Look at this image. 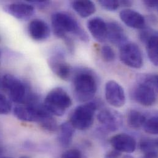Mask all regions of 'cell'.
Instances as JSON below:
<instances>
[{"instance_id": "cell-29", "label": "cell", "mask_w": 158, "mask_h": 158, "mask_svg": "<svg viewBox=\"0 0 158 158\" xmlns=\"http://www.w3.org/2000/svg\"><path fill=\"white\" fill-rule=\"evenodd\" d=\"M158 34L156 31H154L151 28H143L142 29V31L140 33V39L142 41V43H145L153 35Z\"/></svg>"}, {"instance_id": "cell-11", "label": "cell", "mask_w": 158, "mask_h": 158, "mask_svg": "<svg viewBox=\"0 0 158 158\" xmlns=\"http://www.w3.org/2000/svg\"><path fill=\"white\" fill-rule=\"evenodd\" d=\"M4 10L19 20H27L35 13L33 5L27 2H14L4 6Z\"/></svg>"}, {"instance_id": "cell-21", "label": "cell", "mask_w": 158, "mask_h": 158, "mask_svg": "<svg viewBox=\"0 0 158 158\" xmlns=\"http://www.w3.org/2000/svg\"><path fill=\"white\" fill-rule=\"evenodd\" d=\"M146 119L145 116L136 110H131L127 114V123L132 129H138L142 127Z\"/></svg>"}, {"instance_id": "cell-10", "label": "cell", "mask_w": 158, "mask_h": 158, "mask_svg": "<svg viewBox=\"0 0 158 158\" xmlns=\"http://www.w3.org/2000/svg\"><path fill=\"white\" fill-rule=\"evenodd\" d=\"M48 64L53 73L60 79L67 81L70 78L72 69L62 54L59 53L51 56L48 59Z\"/></svg>"}, {"instance_id": "cell-1", "label": "cell", "mask_w": 158, "mask_h": 158, "mask_svg": "<svg viewBox=\"0 0 158 158\" xmlns=\"http://www.w3.org/2000/svg\"><path fill=\"white\" fill-rule=\"evenodd\" d=\"M51 22L54 33L57 37L64 39L68 36L69 33H72L82 41H88L85 31L70 14L62 12L54 13L52 15Z\"/></svg>"}, {"instance_id": "cell-13", "label": "cell", "mask_w": 158, "mask_h": 158, "mask_svg": "<svg viewBox=\"0 0 158 158\" xmlns=\"http://www.w3.org/2000/svg\"><path fill=\"white\" fill-rule=\"evenodd\" d=\"M110 143L115 150L120 153H131L134 152L137 148L135 139L126 134L114 135L110 139Z\"/></svg>"}, {"instance_id": "cell-16", "label": "cell", "mask_w": 158, "mask_h": 158, "mask_svg": "<svg viewBox=\"0 0 158 158\" xmlns=\"http://www.w3.org/2000/svg\"><path fill=\"white\" fill-rule=\"evenodd\" d=\"M121 20L129 27L143 29L145 27V19L139 12L131 9H125L119 13Z\"/></svg>"}, {"instance_id": "cell-36", "label": "cell", "mask_w": 158, "mask_h": 158, "mask_svg": "<svg viewBox=\"0 0 158 158\" xmlns=\"http://www.w3.org/2000/svg\"><path fill=\"white\" fill-rule=\"evenodd\" d=\"M20 158H31L30 157H29V156H21Z\"/></svg>"}, {"instance_id": "cell-9", "label": "cell", "mask_w": 158, "mask_h": 158, "mask_svg": "<svg viewBox=\"0 0 158 158\" xmlns=\"http://www.w3.org/2000/svg\"><path fill=\"white\" fill-rule=\"evenodd\" d=\"M105 98L109 104L115 108H120L126 103V94L123 87L113 80L108 81L105 85Z\"/></svg>"}, {"instance_id": "cell-33", "label": "cell", "mask_w": 158, "mask_h": 158, "mask_svg": "<svg viewBox=\"0 0 158 158\" xmlns=\"http://www.w3.org/2000/svg\"><path fill=\"white\" fill-rule=\"evenodd\" d=\"M141 158H158V153L146 154Z\"/></svg>"}, {"instance_id": "cell-26", "label": "cell", "mask_w": 158, "mask_h": 158, "mask_svg": "<svg viewBox=\"0 0 158 158\" xmlns=\"http://www.w3.org/2000/svg\"><path fill=\"white\" fill-rule=\"evenodd\" d=\"M11 110V104L9 100L2 94H0V115L7 114Z\"/></svg>"}, {"instance_id": "cell-22", "label": "cell", "mask_w": 158, "mask_h": 158, "mask_svg": "<svg viewBox=\"0 0 158 158\" xmlns=\"http://www.w3.org/2000/svg\"><path fill=\"white\" fill-rule=\"evenodd\" d=\"M139 148L144 155L158 153V140L151 139H142L139 143Z\"/></svg>"}, {"instance_id": "cell-6", "label": "cell", "mask_w": 158, "mask_h": 158, "mask_svg": "<svg viewBox=\"0 0 158 158\" xmlns=\"http://www.w3.org/2000/svg\"><path fill=\"white\" fill-rule=\"evenodd\" d=\"M14 115L19 119L27 122H36L50 113L43 105L38 102L30 103L19 104L14 110Z\"/></svg>"}, {"instance_id": "cell-17", "label": "cell", "mask_w": 158, "mask_h": 158, "mask_svg": "<svg viewBox=\"0 0 158 158\" xmlns=\"http://www.w3.org/2000/svg\"><path fill=\"white\" fill-rule=\"evenodd\" d=\"M108 33L107 39L114 45L122 47L127 43V37L123 28L116 22H110L107 23Z\"/></svg>"}, {"instance_id": "cell-8", "label": "cell", "mask_w": 158, "mask_h": 158, "mask_svg": "<svg viewBox=\"0 0 158 158\" xmlns=\"http://www.w3.org/2000/svg\"><path fill=\"white\" fill-rule=\"evenodd\" d=\"M157 91L158 89L142 81L135 87L133 96L134 100L140 105L150 106L156 101Z\"/></svg>"}, {"instance_id": "cell-2", "label": "cell", "mask_w": 158, "mask_h": 158, "mask_svg": "<svg viewBox=\"0 0 158 158\" xmlns=\"http://www.w3.org/2000/svg\"><path fill=\"white\" fill-rule=\"evenodd\" d=\"M1 85L10 100L18 104L31 102L37 98L23 82L12 75L7 74L4 76Z\"/></svg>"}, {"instance_id": "cell-19", "label": "cell", "mask_w": 158, "mask_h": 158, "mask_svg": "<svg viewBox=\"0 0 158 158\" xmlns=\"http://www.w3.org/2000/svg\"><path fill=\"white\" fill-rule=\"evenodd\" d=\"M75 128L70 123L66 122L60 125L58 140L60 145L63 147H68L72 143L75 132Z\"/></svg>"}, {"instance_id": "cell-39", "label": "cell", "mask_w": 158, "mask_h": 158, "mask_svg": "<svg viewBox=\"0 0 158 158\" xmlns=\"http://www.w3.org/2000/svg\"><path fill=\"white\" fill-rule=\"evenodd\" d=\"M0 61H1V52H0Z\"/></svg>"}, {"instance_id": "cell-15", "label": "cell", "mask_w": 158, "mask_h": 158, "mask_svg": "<svg viewBox=\"0 0 158 158\" xmlns=\"http://www.w3.org/2000/svg\"><path fill=\"white\" fill-rule=\"evenodd\" d=\"M28 33L35 41H41L50 36V28L48 23L41 19H35L28 25Z\"/></svg>"}, {"instance_id": "cell-12", "label": "cell", "mask_w": 158, "mask_h": 158, "mask_svg": "<svg viewBox=\"0 0 158 158\" xmlns=\"http://www.w3.org/2000/svg\"><path fill=\"white\" fill-rule=\"evenodd\" d=\"M99 123L108 132H115L121 125V118L118 113L110 109H103L97 116Z\"/></svg>"}, {"instance_id": "cell-30", "label": "cell", "mask_w": 158, "mask_h": 158, "mask_svg": "<svg viewBox=\"0 0 158 158\" xmlns=\"http://www.w3.org/2000/svg\"><path fill=\"white\" fill-rule=\"evenodd\" d=\"M28 2L33 6L36 5L39 8H44L48 6L50 3V2L48 1H30Z\"/></svg>"}, {"instance_id": "cell-4", "label": "cell", "mask_w": 158, "mask_h": 158, "mask_svg": "<svg viewBox=\"0 0 158 158\" xmlns=\"http://www.w3.org/2000/svg\"><path fill=\"white\" fill-rule=\"evenodd\" d=\"M72 105V101L67 92L60 87L51 90L46 95L43 105L52 115L62 116Z\"/></svg>"}, {"instance_id": "cell-18", "label": "cell", "mask_w": 158, "mask_h": 158, "mask_svg": "<svg viewBox=\"0 0 158 158\" xmlns=\"http://www.w3.org/2000/svg\"><path fill=\"white\" fill-rule=\"evenodd\" d=\"M72 6L75 11L82 18L89 17L96 10L95 5L91 1H75L72 2Z\"/></svg>"}, {"instance_id": "cell-31", "label": "cell", "mask_w": 158, "mask_h": 158, "mask_svg": "<svg viewBox=\"0 0 158 158\" xmlns=\"http://www.w3.org/2000/svg\"><path fill=\"white\" fill-rule=\"evenodd\" d=\"M143 4L149 9H156L158 8V2L157 0H145Z\"/></svg>"}, {"instance_id": "cell-24", "label": "cell", "mask_w": 158, "mask_h": 158, "mask_svg": "<svg viewBox=\"0 0 158 158\" xmlns=\"http://www.w3.org/2000/svg\"><path fill=\"white\" fill-rule=\"evenodd\" d=\"M142 127L147 133L152 135H157L158 134V117L155 116L146 119Z\"/></svg>"}, {"instance_id": "cell-37", "label": "cell", "mask_w": 158, "mask_h": 158, "mask_svg": "<svg viewBox=\"0 0 158 158\" xmlns=\"http://www.w3.org/2000/svg\"><path fill=\"white\" fill-rule=\"evenodd\" d=\"M0 158H9V157H2V156H1Z\"/></svg>"}, {"instance_id": "cell-20", "label": "cell", "mask_w": 158, "mask_h": 158, "mask_svg": "<svg viewBox=\"0 0 158 158\" xmlns=\"http://www.w3.org/2000/svg\"><path fill=\"white\" fill-rule=\"evenodd\" d=\"M158 34H156L145 43L148 58L155 66L158 65Z\"/></svg>"}, {"instance_id": "cell-34", "label": "cell", "mask_w": 158, "mask_h": 158, "mask_svg": "<svg viewBox=\"0 0 158 158\" xmlns=\"http://www.w3.org/2000/svg\"><path fill=\"white\" fill-rule=\"evenodd\" d=\"M4 153V149L2 148V147L0 145V157L1 156V155L3 154Z\"/></svg>"}, {"instance_id": "cell-25", "label": "cell", "mask_w": 158, "mask_h": 158, "mask_svg": "<svg viewBox=\"0 0 158 158\" xmlns=\"http://www.w3.org/2000/svg\"><path fill=\"white\" fill-rule=\"evenodd\" d=\"M101 56L103 61L106 62H113L116 57L113 49L108 45H104L101 48Z\"/></svg>"}, {"instance_id": "cell-27", "label": "cell", "mask_w": 158, "mask_h": 158, "mask_svg": "<svg viewBox=\"0 0 158 158\" xmlns=\"http://www.w3.org/2000/svg\"><path fill=\"white\" fill-rule=\"evenodd\" d=\"M98 3L102 7L109 11H114L119 7V1L116 0H100Z\"/></svg>"}, {"instance_id": "cell-14", "label": "cell", "mask_w": 158, "mask_h": 158, "mask_svg": "<svg viewBox=\"0 0 158 158\" xmlns=\"http://www.w3.org/2000/svg\"><path fill=\"white\" fill-rule=\"evenodd\" d=\"M87 28L93 38L99 43H103L107 40V23L100 17H94L88 20Z\"/></svg>"}, {"instance_id": "cell-3", "label": "cell", "mask_w": 158, "mask_h": 158, "mask_svg": "<svg viewBox=\"0 0 158 158\" xmlns=\"http://www.w3.org/2000/svg\"><path fill=\"white\" fill-rule=\"evenodd\" d=\"M73 85L76 98L82 102L92 99L97 90V78L88 70L78 71L73 76Z\"/></svg>"}, {"instance_id": "cell-5", "label": "cell", "mask_w": 158, "mask_h": 158, "mask_svg": "<svg viewBox=\"0 0 158 158\" xmlns=\"http://www.w3.org/2000/svg\"><path fill=\"white\" fill-rule=\"evenodd\" d=\"M97 106L94 102H87L77 106L72 112L69 122L75 129L84 131L93 124Z\"/></svg>"}, {"instance_id": "cell-28", "label": "cell", "mask_w": 158, "mask_h": 158, "mask_svg": "<svg viewBox=\"0 0 158 158\" xmlns=\"http://www.w3.org/2000/svg\"><path fill=\"white\" fill-rule=\"evenodd\" d=\"M59 158H87L83 153L77 149H71L64 152Z\"/></svg>"}, {"instance_id": "cell-23", "label": "cell", "mask_w": 158, "mask_h": 158, "mask_svg": "<svg viewBox=\"0 0 158 158\" xmlns=\"http://www.w3.org/2000/svg\"><path fill=\"white\" fill-rule=\"evenodd\" d=\"M41 127L48 132H56L58 129V125L53 115L48 114L43 117L38 123Z\"/></svg>"}, {"instance_id": "cell-35", "label": "cell", "mask_w": 158, "mask_h": 158, "mask_svg": "<svg viewBox=\"0 0 158 158\" xmlns=\"http://www.w3.org/2000/svg\"><path fill=\"white\" fill-rule=\"evenodd\" d=\"M123 158H134V157H132V156H131V155H125V156H124Z\"/></svg>"}, {"instance_id": "cell-32", "label": "cell", "mask_w": 158, "mask_h": 158, "mask_svg": "<svg viewBox=\"0 0 158 158\" xmlns=\"http://www.w3.org/2000/svg\"><path fill=\"white\" fill-rule=\"evenodd\" d=\"M119 6L128 7H131L132 5V2L131 1H126V0L119 1Z\"/></svg>"}, {"instance_id": "cell-7", "label": "cell", "mask_w": 158, "mask_h": 158, "mask_svg": "<svg viewBox=\"0 0 158 158\" xmlns=\"http://www.w3.org/2000/svg\"><path fill=\"white\" fill-rule=\"evenodd\" d=\"M119 57L124 64L132 69H140L143 64L141 50L134 43L127 42L120 48Z\"/></svg>"}, {"instance_id": "cell-38", "label": "cell", "mask_w": 158, "mask_h": 158, "mask_svg": "<svg viewBox=\"0 0 158 158\" xmlns=\"http://www.w3.org/2000/svg\"><path fill=\"white\" fill-rule=\"evenodd\" d=\"M1 78H0V86H1Z\"/></svg>"}]
</instances>
